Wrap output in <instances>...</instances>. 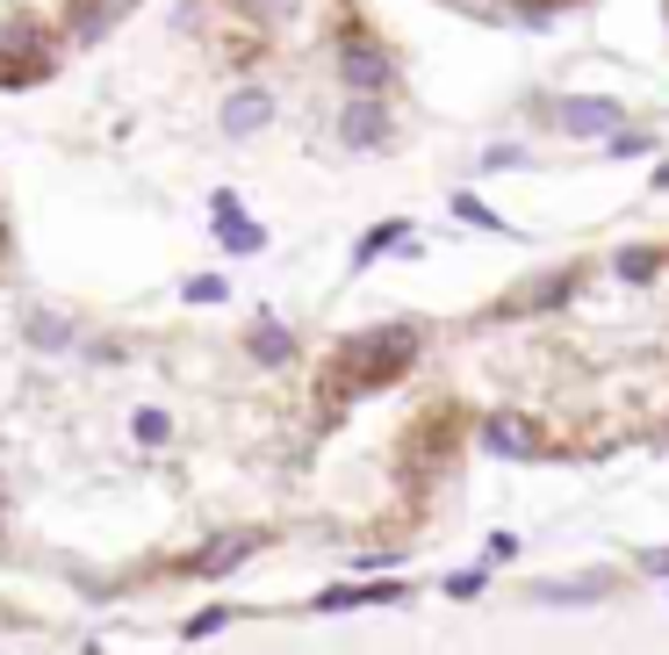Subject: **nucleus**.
Returning a JSON list of instances; mask_svg holds the SVG:
<instances>
[{
	"label": "nucleus",
	"instance_id": "5",
	"mask_svg": "<svg viewBox=\"0 0 669 655\" xmlns=\"http://www.w3.org/2000/svg\"><path fill=\"white\" fill-rule=\"evenodd\" d=\"M482 447H490V454H512V461H532V454H548V447H540V425H532L526 411L482 418Z\"/></svg>",
	"mask_w": 669,
	"mask_h": 655
},
{
	"label": "nucleus",
	"instance_id": "1",
	"mask_svg": "<svg viewBox=\"0 0 669 655\" xmlns=\"http://www.w3.org/2000/svg\"><path fill=\"white\" fill-rule=\"evenodd\" d=\"M418 331H353L309 367L281 325L116 317L0 382V570L86 598L188 590L309 534V468Z\"/></svg>",
	"mask_w": 669,
	"mask_h": 655
},
{
	"label": "nucleus",
	"instance_id": "7",
	"mask_svg": "<svg viewBox=\"0 0 669 655\" xmlns=\"http://www.w3.org/2000/svg\"><path fill=\"white\" fill-rule=\"evenodd\" d=\"M619 274H626V281H648V274H655V253H648V245H634V253H619Z\"/></svg>",
	"mask_w": 669,
	"mask_h": 655
},
{
	"label": "nucleus",
	"instance_id": "4",
	"mask_svg": "<svg viewBox=\"0 0 669 655\" xmlns=\"http://www.w3.org/2000/svg\"><path fill=\"white\" fill-rule=\"evenodd\" d=\"M22 224L8 195H0V361H8V346H15V317H22Z\"/></svg>",
	"mask_w": 669,
	"mask_h": 655
},
{
	"label": "nucleus",
	"instance_id": "6",
	"mask_svg": "<svg viewBox=\"0 0 669 655\" xmlns=\"http://www.w3.org/2000/svg\"><path fill=\"white\" fill-rule=\"evenodd\" d=\"M605 122H619L612 102H576L568 108V130H605Z\"/></svg>",
	"mask_w": 669,
	"mask_h": 655
},
{
	"label": "nucleus",
	"instance_id": "8",
	"mask_svg": "<svg viewBox=\"0 0 669 655\" xmlns=\"http://www.w3.org/2000/svg\"><path fill=\"white\" fill-rule=\"evenodd\" d=\"M641 570H648V576H662V584H669V548H655V554H641Z\"/></svg>",
	"mask_w": 669,
	"mask_h": 655
},
{
	"label": "nucleus",
	"instance_id": "3",
	"mask_svg": "<svg viewBox=\"0 0 669 655\" xmlns=\"http://www.w3.org/2000/svg\"><path fill=\"white\" fill-rule=\"evenodd\" d=\"M144 0H0V94H30L72 72Z\"/></svg>",
	"mask_w": 669,
	"mask_h": 655
},
{
	"label": "nucleus",
	"instance_id": "2",
	"mask_svg": "<svg viewBox=\"0 0 669 655\" xmlns=\"http://www.w3.org/2000/svg\"><path fill=\"white\" fill-rule=\"evenodd\" d=\"M173 44L253 130L317 108L345 152L396 138L403 58L367 0H173Z\"/></svg>",
	"mask_w": 669,
	"mask_h": 655
}]
</instances>
